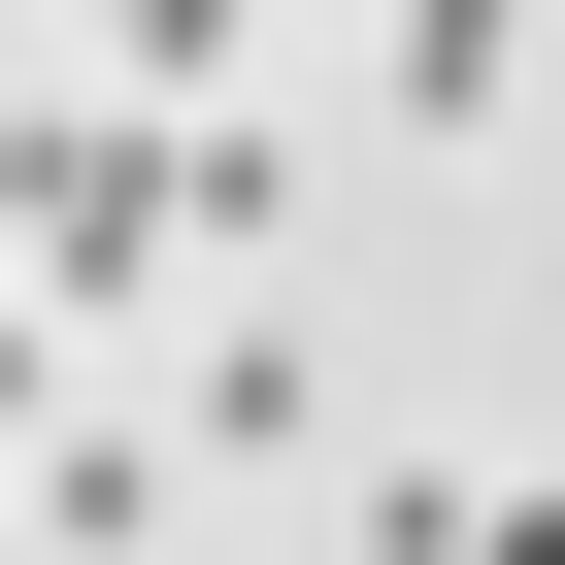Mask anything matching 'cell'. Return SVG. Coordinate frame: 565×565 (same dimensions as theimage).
Here are the masks:
<instances>
[{
	"mask_svg": "<svg viewBox=\"0 0 565 565\" xmlns=\"http://www.w3.org/2000/svg\"><path fill=\"white\" fill-rule=\"evenodd\" d=\"M0 233H34V300H167V266H200L167 100H34V134H0Z\"/></svg>",
	"mask_w": 565,
	"mask_h": 565,
	"instance_id": "6da1fadb",
	"label": "cell"
},
{
	"mask_svg": "<svg viewBox=\"0 0 565 565\" xmlns=\"http://www.w3.org/2000/svg\"><path fill=\"white\" fill-rule=\"evenodd\" d=\"M0 532H34V565H167V433H34Z\"/></svg>",
	"mask_w": 565,
	"mask_h": 565,
	"instance_id": "7a4b0ae2",
	"label": "cell"
},
{
	"mask_svg": "<svg viewBox=\"0 0 565 565\" xmlns=\"http://www.w3.org/2000/svg\"><path fill=\"white\" fill-rule=\"evenodd\" d=\"M532 100V0H399V134H499Z\"/></svg>",
	"mask_w": 565,
	"mask_h": 565,
	"instance_id": "3957f363",
	"label": "cell"
},
{
	"mask_svg": "<svg viewBox=\"0 0 565 565\" xmlns=\"http://www.w3.org/2000/svg\"><path fill=\"white\" fill-rule=\"evenodd\" d=\"M167 200H200V266H300V167H266L233 100H167Z\"/></svg>",
	"mask_w": 565,
	"mask_h": 565,
	"instance_id": "277c9868",
	"label": "cell"
},
{
	"mask_svg": "<svg viewBox=\"0 0 565 565\" xmlns=\"http://www.w3.org/2000/svg\"><path fill=\"white\" fill-rule=\"evenodd\" d=\"M233 34H266V0H100V67H134V100H233Z\"/></svg>",
	"mask_w": 565,
	"mask_h": 565,
	"instance_id": "5b68a950",
	"label": "cell"
},
{
	"mask_svg": "<svg viewBox=\"0 0 565 565\" xmlns=\"http://www.w3.org/2000/svg\"><path fill=\"white\" fill-rule=\"evenodd\" d=\"M466 565H565V499H532V466H499V499H466Z\"/></svg>",
	"mask_w": 565,
	"mask_h": 565,
	"instance_id": "8992f818",
	"label": "cell"
},
{
	"mask_svg": "<svg viewBox=\"0 0 565 565\" xmlns=\"http://www.w3.org/2000/svg\"><path fill=\"white\" fill-rule=\"evenodd\" d=\"M0 433H34V300H0Z\"/></svg>",
	"mask_w": 565,
	"mask_h": 565,
	"instance_id": "52a82bcc",
	"label": "cell"
}]
</instances>
